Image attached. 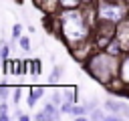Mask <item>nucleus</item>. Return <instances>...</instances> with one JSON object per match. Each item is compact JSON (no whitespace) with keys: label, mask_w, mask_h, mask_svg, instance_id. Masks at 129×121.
<instances>
[{"label":"nucleus","mask_w":129,"mask_h":121,"mask_svg":"<svg viewBox=\"0 0 129 121\" xmlns=\"http://www.w3.org/2000/svg\"><path fill=\"white\" fill-rule=\"evenodd\" d=\"M87 111H89V105H81V107H79V105H73L69 113H73V115H77V117H83Z\"/></svg>","instance_id":"7"},{"label":"nucleus","mask_w":129,"mask_h":121,"mask_svg":"<svg viewBox=\"0 0 129 121\" xmlns=\"http://www.w3.org/2000/svg\"><path fill=\"white\" fill-rule=\"evenodd\" d=\"M121 77H123V81H127L129 83V56L123 60V65H121Z\"/></svg>","instance_id":"8"},{"label":"nucleus","mask_w":129,"mask_h":121,"mask_svg":"<svg viewBox=\"0 0 129 121\" xmlns=\"http://www.w3.org/2000/svg\"><path fill=\"white\" fill-rule=\"evenodd\" d=\"M20 34H22V24H18V22H16V24L12 26V38H14V40H16V38H20Z\"/></svg>","instance_id":"9"},{"label":"nucleus","mask_w":129,"mask_h":121,"mask_svg":"<svg viewBox=\"0 0 129 121\" xmlns=\"http://www.w3.org/2000/svg\"><path fill=\"white\" fill-rule=\"evenodd\" d=\"M6 97H8V89H6V85H2L0 87V101H6Z\"/></svg>","instance_id":"14"},{"label":"nucleus","mask_w":129,"mask_h":121,"mask_svg":"<svg viewBox=\"0 0 129 121\" xmlns=\"http://www.w3.org/2000/svg\"><path fill=\"white\" fill-rule=\"evenodd\" d=\"M12 99H14V103H18V101H20V89H18V87H16V89H14V93H12Z\"/></svg>","instance_id":"15"},{"label":"nucleus","mask_w":129,"mask_h":121,"mask_svg":"<svg viewBox=\"0 0 129 121\" xmlns=\"http://www.w3.org/2000/svg\"><path fill=\"white\" fill-rule=\"evenodd\" d=\"M85 2H89V0H85Z\"/></svg>","instance_id":"19"},{"label":"nucleus","mask_w":129,"mask_h":121,"mask_svg":"<svg viewBox=\"0 0 129 121\" xmlns=\"http://www.w3.org/2000/svg\"><path fill=\"white\" fill-rule=\"evenodd\" d=\"M107 2H113V0H107Z\"/></svg>","instance_id":"18"},{"label":"nucleus","mask_w":129,"mask_h":121,"mask_svg":"<svg viewBox=\"0 0 129 121\" xmlns=\"http://www.w3.org/2000/svg\"><path fill=\"white\" fill-rule=\"evenodd\" d=\"M99 12H101V18H105V20H109V22H117L119 18H123V10H121L119 6H111V4H107V2H103V4L99 6Z\"/></svg>","instance_id":"3"},{"label":"nucleus","mask_w":129,"mask_h":121,"mask_svg":"<svg viewBox=\"0 0 129 121\" xmlns=\"http://www.w3.org/2000/svg\"><path fill=\"white\" fill-rule=\"evenodd\" d=\"M62 26L69 38H81L85 34V24L79 12H67L62 18Z\"/></svg>","instance_id":"2"},{"label":"nucleus","mask_w":129,"mask_h":121,"mask_svg":"<svg viewBox=\"0 0 129 121\" xmlns=\"http://www.w3.org/2000/svg\"><path fill=\"white\" fill-rule=\"evenodd\" d=\"M56 117H58V113H56V109H54L52 103H46V105H44V111L36 115V119H40V121H42V119H56Z\"/></svg>","instance_id":"4"},{"label":"nucleus","mask_w":129,"mask_h":121,"mask_svg":"<svg viewBox=\"0 0 129 121\" xmlns=\"http://www.w3.org/2000/svg\"><path fill=\"white\" fill-rule=\"evenodd\" d=\"M62 2V6H67V8H75L77 4H79V0H60Z\"/></svg>","instance_id":"13"},{"label":"nucleus","mask_w":129,"mask_h":121,"mask_svg":"<svg viewBox=\"0 0 129 121\" xmlns=\"http://www.w3.org/2000/svg\"><path fill=\"white\" fill-rule=\"evenodd\" d=\"M8 48H10L8 44H2V48H0V56H2V58H6V54H8Z\"/></svg>","instance_id":"16"},{"label":"nucleus","mask_w":129,"mask_h":121,"mask_svg":"<svg viewBox=\"0 0 129 121\" xmlns=\"http://www.w3.org/2000/svg\"><path fill=\"white\" fill-rule=\"evenodd\" d=\"M20 46H22V50H30V40L26 36H20Z\"/></svg>","instance_id":"10"},{"label":"nucleus","mask_w":129,"mask_h":121,"mask_svg":"<svg viewBox=\"0 0 129 121\" xmlns=\"http://www.w3.org/2000/svg\"><path fill=\"white\" fill-rule=\"evenodd\" d=\"M91 73H93V75H95L99 81L107 83V81L113 77V73H115V63H113L109 56H105V54H99V56L93 60Z\"/></svg>","instance_id":"1"},{"label":"nucleus","mask_w":129,"mask_h":121,"mask_svg":"<svg viewBox=\"0 0 129 121\" xmlns=\"http://www.w3.org/2000/svg\"><path fill=\"white\" fill-rule=\"evenodd\" d=\"M40 95H42V89L40 87H36V89H30V93H28V105L32 107L38 99H40Z\"/></svg>","instance_id":"6"},{"label":"nucleus","mask_w":129,"mask_h":121,"mask_svg":"<svg viewBox=\"0 0 129 121\" xmlns=\"http://www.w3.org/2000/svg\"><path fill=\"white\" fill-rule=\"evenodd\" d=\"M40 73V60H30V73Z\"/></svg>","instance_id":"12"},{"label":"nucleus","mask_w":129,"mask_h":121,"mask_svg":"<svg viewBox=\"0 0 129 121\" xmlns=\"http://www.w3.org/2000/svg\"><path fill=\"white\" fill-rule=\"evenodd\" d=\"M91 119H103V115H101L99 111H93V113H91Z\"/></svg>","instance_id":"17"},{"label":"nucleus","mask_w":129,"mask_h":121,"mask_svg":"<svg viewBox=\"0 0 129 121\" xmlns=\"http://www.w3.org/2000/svg\"><path fill=\"white\" fill-rule=\"evenodd\" d=\"M107 50H109V52H111V54H117V52H119V42H117V40H115V42H111V44H109V48H107Z\"/></svg>","instance_id":"11"},{"label":"nucleus","mask_w":129,"mask_h":121,"mask_svg":"<svg viewBox=\"0 0 129 121\" xmlns=\"http://www.w3.org/2000/svg\"><path fill=\"white\" fill-rule=\"evenodd\" d=\"M105 105H107V109H111V111H119V113L129 115V107H127L125 103H119V101H107Z\"/></svg>","instance_id":"5"}]
</instances>
